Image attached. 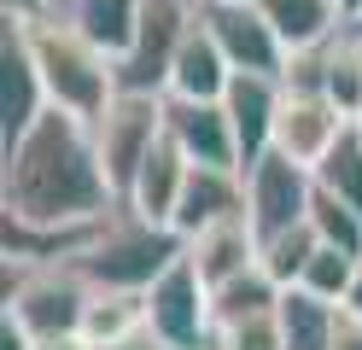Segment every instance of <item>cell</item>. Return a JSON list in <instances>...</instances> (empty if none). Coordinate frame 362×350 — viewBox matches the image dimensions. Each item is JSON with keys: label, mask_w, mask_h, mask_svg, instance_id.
Here are the masks:
<instances>
[{"label": "cell", "mask_w": 362, "mask_h": 350, "mask_svg": "<svg viewBox=\"0 0 362 350\" xmlns=\"http://www.w3.org/2000/svg\"><path fill=\"white\" fill-rule=\"evenodd\" d=\"M315 187H327L333 199L362 210V134H356V123L345 129V140H339L322 163H315Z\"/></svg>", "instance_id": "cell-25"}, {"label": "cell", "mask_w": 362, "mask_h": 350, "mask_svg": "<svg viewBox=\"0 0 362 350\" xmlns=\"http://www.w3.org/2000/svg\"><path fill=\"white\" fill-rule=\"evenodd\" d=\"M257 251H263L257 228L245 222V216H228V222H216V228H205V233H193V240H187V263L216 292V286H228V280H240L245 269H257Z\"/></svg>", "instance_id": "cell-15"}, {"label": "cell", "mask_w": 362, "mask_h": 350, "mask_svg": "<svg viewBox=\"0 0 362 350\" xmlns=\"http://www.w3.org/2000/svg\"><path fill=\"white\" fill-rule=\"evenodd\" d=\"M257 12L269 18V30L281 35L286 53H315L333 35L351 30V18L339 0H257Z\"/></svg>", "instance_id": "cell-16"}, {"label": "cell", "mask_w": 362, "mask_h": 350, "mask_svg": "<svg viewBox=\"0 0 362 350\" xmlns=\"http://www.w3.org/2000/svg\"><path fill=\"white\" fill-rule=\"evenodd\" d=\"M146 333V292H94L82 315L88 350H123L129 339Z\"/></svg>", "instance_id": "cell-20"}, {"label": "cell", "mask_w": 362, "mask_h": 350, "mask_svg": "<svg viewBox=\"0 0 362 350\" xmlns=\"http://www.w3.org/2000/svg\"><path fill=\"white\" fill-rule=\"evenodd\" d=\"M187 175H193V163H187V152L170 140V129H164V140L146 152V163H141V175L129 181V193H123V204L134 210L141 222H158V228H175V210H181V193H187Z\"/></svg>", "instance_id": "cell-14"}, {"label": "cell", "mask_w": 362, "mask_h": 350, "mask_svg": "<svg viewBox=\"0 0 362 350\" xmlns=\"http://www.w3.org/2000/svg\"><path fill=\"white\" fill-rule=\"evenodd\" d=\"M146 333L170 350H216V298L187 263V251L146 292Z\"/></svg>", "instance_id": "cell-6"}, {"label": "cell", "mask_w": 362, "mask_h": 350, "mask_svg": "<svg viewBox=\"0 0 362 350\" xmlns=\"http://www.w3.org/2000/svg\"><path fill=\"white\" fill-rule=\"evenodd\" d=\"M193 23H199V0H146L134 47L117 59V93H152V100H164Z\"/></svg>", "instance_id": "cell-5"}, {"label": "cell", "mask_w": 362, "mask_h": 350, "mask_svg": "<svg viewBox=\"0 0 362 350\" xmlns=\"http://www.w3.org/2000/svg\"><path fill=\"white\" fill-rule=\"evenodd\" d=\"M18 23L30 35L47 105L64 111V117H82V123H100L111 111V100H117V59H105L59 6L41 12V18H18Z\"/></svg>", "instance_id": "cell-2"}, {"label": "cell", "mask_w": 362, "mask_h": 350, "mask_svg": "<svg viewBox=\"0 0 362 350\" xmlns=\"http://www.w3.org/2000/svg\"><path fill=\"white\" fill-rule=\"evenodd\" d=\"M310 199H315V170L281 152H263L245 170V222L257 228V240H275V233L310 222Z\"/></svg>", "instance_id": "cell-9"}, {"label": "cell", "mask_w": 362, "mask_h": 350, "mask_svg": "<svg viewBox=\"0 0 362 350\" xmlns=\"http://www.w3.org/2000/svg\"><path fill=\"white\" fill-rule=\"evenodd\" d=\"M53 6H64V0H6V18H41Z\"/></svg>", "instance_id": "cell-29"}, {"label": "cell", "mask_w": 362, "mask_h": 350, "mask_svg": "<svg viewBox=\"0 0 362 350\" xmlns=\"http://www.w3.org/2000/svg\"><path fill=\"white\" fill-rule=\"evenodd\" d=\"M228 216H245V175L240 170H193L181 210H175V233L193 240V233H205Z\"/></svg>", "instance_id": "cell-17"}, {"label": "cell", "mask_w": 362, "mask_h": 350, "mask_svg": "<svg viewBox=\"0 0 362 350\" xmlns=\"http://www.w3.org/2000/svg\"><path fill=\"white\" fill-rule=\"evenodd\" d=\"M41 111H47V88H41V70H35V53H30V35L24 23L6 18V35H0V140H24Z\"/></svg>", "instance_id": "cell-11"}, {"label": "cell", "mask_w": 362, "mask_h": 350, "mask_svg": "<svg viewBox=\"0 0 362 350\" xmlns=\"http://www.w3.org/2000/svg\"><path fill=\"white\" fill-rule=\"evenodd\" d=\"M310 228H315V240H322V245L362 257V210L345 204V199H333L327 187H315V199H310Z\"/></svg>", "instance_id": "cell-24"}, {"label": "cell", "mask_w": 362, "mask_h": 350, "mask_svg": "<svg viewBox=\"0 0 362 350\" xmlns=\"http://www.w3.org/2000/svg\"><path fill=\"white\" fill-rule=\"evenodd\" d=\"M234 82V64L222 59V47L211 41L205 23H193L187 47L175 59V76H170V100H222Z\"/></svg>", "instance_id": "cell-18"}, {"label": "cell", "mask_w": 362, "mask_h": 350, "mask_svg": "<svg viewBox=\"0 0 362 350\" xmlns=\"http://www.w3.org/2000/svg\"><path fill=\"white\" fill-rule=\"evenodd\" d=\"M88 129H94V152H100L105 175H111V187H117V199H123L129 181L141 175L146 152L164 140V100H152V93H117L111 111L100 123H88Z\"/></svg>", "instance_id": "cell-7"}, {"label": "cell", "mask_w": 362, "mask_h": 350, "mask_svg": "<svg viewBox=\"0 0 362 350\" xmlns=\"http://www.w3.org/2000/svg\"><path fill=\"white\" fill-rule=\"evenodd\" d=\"M164 129L193 170H240V140L222 100H170L164 93Z\"/></svg>", "instance_id": "cell-12"}, {"label": "cell", "mask_w": 362, "mask_h": 350, "mask_svg": "<svg viewBox=\"0 0 362 350\" xmlns=\"http://www.w3.org/2000/svg\"><path fill=\"white\" fill-rule=\"evenodd\" d=\"M281 93H286L281 76H245V70H234L228 93H222V111H228L234 140H240V175L252 170V163H257L269 146H275V111H281Z\"/></svg>", "instance_id": "cell-13"}, {"label": "cell", "mask_w": 362, "mask_h": 350, "mask_svg": "<svg viewBox=\"0 0 362 350\" xmlns=\"http://www.w3.org/2000/svg\"><path fill=\"white\" fill-rule=\"evenodd\" d=\"M356 35H362V23H356Z\"/></svg>", "instance_id": "cell-35"}, {"label": "cell", "mask_w": 362, "mask_h": 350, "mask_svg": "<svg viewBox=\"0 0 362 350\" xmlns=\"http://www.w3.org/2000/svg\"><path fill=\"white\" fill-rule=\"evenodd\" d=\"M199 23L211 30V41L222 47V59L234 70H245V76H286L292 53L269 30L257 0H199Z\"/></svg>", "instance_id": "cell-8"}, {"label": "cell", "mask_w": 362, "mask_h": 350, "mask_svg": "<svg viewBox=\"0 0 362 350\" xmlns=\"http://www.w3.org/2000/svg\"><path fill=\"white\" fill-rule=\"evenodd\" d=\"M333 350H362V321L339 310V333H333Z\"/></svg>", "instance_id": "cell-28"}, {"label": "cell", "mask_w": 362, "mask_h": 350, "mask_svg": "<svg viewBox=\"0 0 362 350\" xmlns=\"http://www.w3.org/2000/svg\"><path fill=\"white\" fill-rule=\"evenodd\" d=\"M35 350H88L82 339H35Z\"/></svg>", "instance_id": "cell-31"}, {"label": "cell", "mask_w": 362, "mask_h": 350, "mask_svg": "<svg viewBox=\"0 0 362 350\" xmlns=\"http://www.w3.org/2000/svg\"><path fill=\"white\" fill-rule=\"evenodd\" d=\"M94 286L71 263H35L12 269L6 263V315L30 327V339H82V315Z\"/></svg>", "instance_id": "cell-4"}, {"label": "cell", "mask_w": 362, "mask_h": 350, "mask_svg": "<svg viewBox=\"0 0 362 350\" xmlns=\"http://www.w3.org/2000/svg\"><path fill=\"white\" fill-rule=\"evenodd\" d=\"M187 251L175 228L141 222L129 204H117L111 216L82 240V251L71 257V269L88 280L94 292H152L158 274H164L175 257Z\"/></svg>", "instance_id": "cell-3"}, {"label": "cell", "mask_w": 362, "mask_h": 350, "mask_svg": "<svg viewBox=\"0 0 362 350\" xmlns=\"http://www.w3.org/2000/svg\"><path fill=\"white\" fill-rule=\"evenodd\" d=\"M59 12L71 18V23L100 47L105 59H123L129 47H134V30H141L146 0H64Z\"/></svg>", "instance_id": "cell-19"}, {"label": "cell", "mask_w": 362, "mask_h": 350, "mask_svg": "<svg viewBox=\"0 0 362 350\" xmlns=\"http://www.w3.org/2000/svg\"><path fill=\"white\" fill-rule=\"evenodd\" d=\"M216 333L222 327H234V321H252V315H269V310H281V286L257 269H245L240 280H228V286H216Z\"/></svg>", "instance_id": "cell-22"}, {"label": "cell", "mask_w": 362, "mask_h": 350, "mask_svg": "<svg viewBox=\"0 0 362 350\" xmlns=\"http://www.w3.org/2000/svg\"><path fill=\"white\" fill-rule=\"evenodd\" d=\"M356 134H362V111H356Z\"/></svg>", "instance_id": "cell-34"}, {"label": "cell", "mask_w": 362, "mask_h": 350, "mask_svg": "<svg viewBox=\"0 0 362 350\" xmlns=\"http://www.w3.org/2000/svg\"><path fill=\"white\" fill-rule=\"evenodd\" d=\"M339 6H345V18H351V23H362V0H339Z\"/></svg>", "instance_id": "cell-33"}, {"label": "cell", "mask_w": 362, "mask_h": 350, "mask_svg": "<svg viewBox=\"0 0 362 350\" xmlns=\"http://www.w3.org/2000/svg\"><path fill=\"white\" fill-rule=\"evenodd\" d=\"M216 350H286V333H281V315H252V321H234L216 333Z\"/></svg>", "instance_id": "cell-27"}, {"label": "cell", "mask_w": 362, "mask_h": 350, "mask_svg": "<svg viewBox=\"0 0 362 350\" xmlns=\"http://www.w3.org/2000/svg\"><path fill=\"white\" fill-rule=\"evenodd\" d=\"M281 333H286V350H333V333H339V303H322L304 286H286L281 292Z\"/></svg>", "instance_id": "cell-21"}, {"label": "cell", "mask_w": 362, "mask_h": 350, "mask_svg": "<svg viewBox=\"0 0 362 350\" xmlns=\"http://www.w3.org/2000/svg\"><path fill=\"white\" fill-rule=\"evenodd\" d=\"M315 228L310 222H298V228H286V233H275V240H263V251H257V263H263V274L275 280V286L286 292V286H298L304 280V269H310V257H315Z\"/></svg>", "instance_id": "cell-23"}, {"label": "cell", "mask_w": 362, "mask_h": 350, "mask_svg": "<svg viewBox=\"0 0 362 350\" xmlns=\"http://www.w3.org/2000/svg\"><path fill=\"white\" fill-rule=\"evenodd\" d=\"M345 129H351V117L339 111L322 88H286L281 111H275V146L269 152H281L292 163H304V170H315V163L345 140Z\"/></svg>", "instance_id": "cell-10"}, {"label": "cell", "mask_w": 362, "mask_h": 350, "mask_svg": "<svg viewBox=\"0 0 362 350\" xmlns=\"http://www.w3.org/2000/svg\"><path fill=\"white\" fill-rule=\"evenodd\" d=\"M0 199H6V222L41 233H88L123 204L94 152V129L53 105L41 111V123L24 140L6 146Z\"/></svg>", "instance_id": "cell-1"}, {"label": "cell", "mask_w": 362, "mask_h": 350, "mask_svg": "<svg viewBox=\"0 0 362 350\" xmlns=\"http://www.w3.org/2000/svg\"><path fill=\"white\" fill-rule=\"evenodd\" d=\"M356 263H362V257H351V251L315 245V257H310V269H304V280H298V286H304V292H315L322 303H345L351 280H356Z\"/></svg>", "instance_id": "cell-26"}, {"label": "cell", "mask_w": 362, "mask_h": 350, "mask_svg": "<svg viewBox=\"0 0 362 350\" xmlns=\"http://www.w3.org/2000/svg\"><path fill=\"white\" fill-rule=\"evenodd\" d=\"M123 350H170V344H158V339H152V333H141V339H129V344H123Z\"/></svg>", "instance_id": "cell-32"}, {"label": "cell", "mask_w": 362, "mask_h": 350, "mask_svg": "<svg viewBox=\"0 0 362 350\" xmlns=\"http://www.w3.org/2000/svg\"><path fill=\"white\" fill-rule=\"evenodd\" d=\"M339 310L362 321V263H356V280H351V292H345V303H339Z\"/></svg>", "instance_id": "cell-30"}]
</instances>
